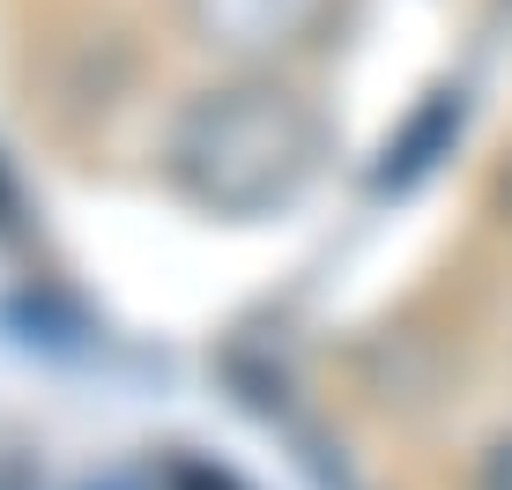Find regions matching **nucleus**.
I'll list each match as a JSON object with an SVG mask.
<instances>
[{
	"instance_id": "nucleus-2",
	"label": "nucleus",
	"mask_w": 512,
	"mask_h": 490,
	"mask_svg": "<svg viewBox=\"0 0 512 490\" xmlns=\"http://www.w3.org/2000/svg\"><path fill=\"white\" fill-rule=\"evenodd\" d=\"M327 8L334 0H179L193 45L238 67H275L290 52H305L327 30Z\"/></svg>"
},
{
	"instance_id": "nucleus-1",
	"label": "nucleus",
	"mask_w": 512,
	"mask_h": 490,
	"mask_svg": "<svg viewBox=\"0 0 512 490\" xmlns=\"http://www.w3.org/2000/svg\"><path fill=\"white\" fill-rule=\"evenodd\" d=\"M171 186L208 216H275L320 171V119L268 75L193 97L164 142Z\"/></svg>"
},
{
	"instance_id": "nucleus-3",
	"label": "nucleus",
	"mask_w": 512,
	"mask_h": 490,
	"mask_svg": "<svg viewBox=\"0 0 512 490\" xmlns=\"http://www.w3.org/2000/svg\"><path fill=\"white\" fill-rule=\"evenodd\" d=\"M475 490H512V431L483 453V476H475Z\"/></svg>"
}]
</instances>
